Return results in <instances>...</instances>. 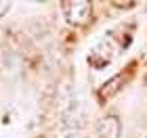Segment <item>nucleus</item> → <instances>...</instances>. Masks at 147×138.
Masks as SVG:
<instances>
[{
	"mask_svg": "<svg viewBox=\"0 0 147 138\" xmlns=\"http://www.w3.org/2000/svg\"><path fill=\"white\" fill-rule=\"evenodd\" d=\"M65 138H88V136H84V134H80V132H71L69 136H65Z\"/></svg>",
	"mask_w": 147,
	"mask_h": 138,
	"instance_id": "4",
	"label": "nucleus"
},
{
	"mask_svg": "<svg viewBox=\"0 0 147 138\" xmlns=\"http://www.w3.org/2000/svg\"><path fill=\"white\" fill-rule=\"evenodd\" d=\"M120 130H122V123L116 115H105L97 121L95 132L97 138H120Z\"/></svg>",
	"mask_w": 147,
	"mask_h": 138,
	"instance_id": "3",
	"label": "nucleus"
},
{
	"mask_svg": "<svg viewBox=\"0 0 147 138\" xmlns=\"http://www.w3.org/2000/svg\"><path fill=\"white\" fill-rule=\"evenodd\" d=\"M113 55H116V44H113L111 38H105L99 46L92 48L90 57H88V63L95 65V67H103V65H107L113 59Z\"/></svg>",
	"mask_w": 147,
	"mask_h": 138,
	"instance_id": "2",
	"label": "nucleus"
},
{
	"mask_svg": "<svg viewBox=\"0 0 147 138\" xmlns=\"http://www.w3.org/2000/svg\"><path fill=\"white\" fill-rule=\"evenodd\" d=\"M63 15L65 19L71 23V25H84L86 21L90 19V13H92V4L90 2H63Z\"/></svg>",
	"mask_w": 147,
	"mask_h": 138,
	"instance_id": "1",
	"label": "nucleus"
}]
</instances>
